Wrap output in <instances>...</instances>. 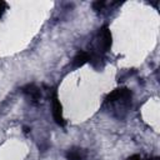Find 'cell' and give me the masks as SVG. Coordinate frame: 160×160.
<instances>
[{
	"label": "cell",
	"instance_id": "cell-6",
	"mask_svg": "<svg viewBox=\"0 0 160 160\" xmlns=\"http://www.w3.org/2000/svg\"><path fill=\"white\" fill-rule=\"evenodd\" d=\"M88 61H90L89 52H86V51H78L76 55L72 59V66L74 68H80V66L85 65Z\"/></svg>",
	"mask_w": 160,
	"mask_h": 160
},
{
	"label": "cell",
	"instance_id": "cell-7",
	"mask_svg": "<svg viewBox=\"0 0 160 160\" xmlns=\"http://www.w3.org/2000/svg\"><path fill=\"white\" fill-rule=\"evenodd\" d=\"M104 6H105V2H104V1H95V2H92V8H94L95 11L102 10Z\"/></svg>",
	"mask_w": 160,
	"mask_h": 160
},
{
	"label": "cell",
	"instance_id": "cell-8",
	"mask_svg": "<svg viewBox=\"0 0 160 160\" xmlns=\"http://www.w3.org/2000/svg\"><path fill=\"white\" fill-rule=\"evenodd\" d=\"M128 160H159V158H150V159H144L142 156H140V155H138V154H135V155H131Z\"/></svg>",
	"mask_w": 160,
	"mask_h": 160
},
{
	"label": "cell",
	"instance_id": "cell-9",
	"mask_svg": "<svg viewBox=\"0 0 160 160\" xmlns=\"http://www.w3.org/2000/svg\"><path fill=\"white\" fill-rule=\"evenodd\" d=\"M6 2L5 1H0V18L2 16V14L5 12V10H6Z\"/></svg>",
	"mask_w": 160,
	"mask_h": 160
},
{
	"label": "cell",
	"instance_id": "cell-10",
	"mask_svg": "<svg viewBox=\"0 0 160 160\" xmlns=\"http://www.w3.org/2000/svg\"><path fill=\"white\" fill-rule=\"evenodd\" d=\"M24 131H25V132H29V128L25 126V128H24Z\"/></svg>",
	"mask_w": 160,
	"mask_h": 160
},
{
	"label": "cell",
	"instance_id": "cell-1",
	"mask_svg": "<svg viewBox=\"0 0 160 160\" xmlns=\"http://www.w3.org/2000/svg\"><path fill=\"white\" fill-rule=\"evenodd\" d=\"M111 46V32L108 29V26H102L99 29L96 38H95V50L89 54L90 61L98 59L101 54L106 52Z\"/></svg>",
	"mask_w": 160,
	"mask_h": 160
},
{
	"label": "cell",
	"instance_id": "cell-5",
	"mask_svg": "<svg viewBox=\"0 0 160 160\" xmlns=\"http://www.w3.org/2000/svg\"><path fill=\"white\" fill-rule=\"evenodd\" d=\"M66 160H85L86 159V151L81 148H71L65 154Z\"/></svg>",
	"mask_w": 160,
	"mask_h": 160
},
{
	"label": "cell",
	"instance_id": "cell-4",
	"mask_svg": "<svg viewBox=\"0 0 160 160\" xmlns=\"http://www.w3.org/2000/svg\"><path fill=\"white\" fill-rule=\"evenodd\" d=\"M22 92L32 101V102H39V100L41 99V92H40V89L38 86H35L34 84H29L26 86L22 88Z\"/></svg>",
	"mask_w": 160,
	"mask_h": 160
},
{
	"label": "cell",
	"instance_id": "cell-3",
	"mask_svg": "<svg viewBox=\"0 0 160 160\" xmlns=\"http://www.w3.org/2000/svg\"><path fill=\"white\" fill-rule=\"evenodd\" d=\"M51 112H52V118H54L55 122L60 126H64L65 120L62 118V106L60 104V100L58 99L56 91H54V94L51 96Z\"/></svg>",
	"mask_w": 160,
	"mask_h": 160
},
{
	"label": "cell",
	"instance_id": "cell-2",
	"mask_svg": "<svg viewBox=\"0 0 160 160\" xmlns=\"http://www.w3.org/2000/svg\"><path fill=\"white\" fill-rule=\"evenodd\" d=\"M130 100H131V91L129 89L121 88L110 92L105 99V104L115 105L116 109H128L130 105Z\"/></svg>",
	"mask_w": 160,
	"mask_h": 160
}]
</instances>
